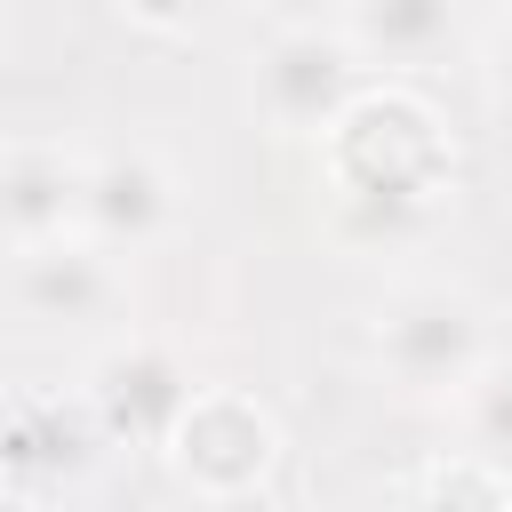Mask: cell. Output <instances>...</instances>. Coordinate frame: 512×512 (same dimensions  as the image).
<instances>
[{"label":"cell","instance_id":"1","mask_svg":"<svg viewBox=\"0 0 512 512\" xmlns=\"http://www.w3.org/2000/svg\"><path fill=\"white\" fill-rule=\"evenodd\" d=\"M320 144H328L336 216H344L352 240L424 232L432 208L448 200V176H456L448 128H440L432 104H416L408 88H360L352 112H344Z\"/></svg>","mask_w":512,"mask_h":512},{"label":"cell","instance_id":"2","mask_svg":"<svg viewBox=\"0 0 512 512\" xmlns=\"http://www.w3.org/2000/svg\"><path fill=\"white\" fill-rule=\"evenodd\" d=\"M176 480L208 504H232V496H256L264 472L280 464V424L256 392H232V384H200L192 408L176 416V432L160 440Z\"/></svg>","mask_w":512,"mask_h":512},{"label":"cell","instance_id":"3","mask_svg":"<svg viewBox=\"0 0 512 512\" xmlns=\"http://www.w3.org/2000/svg\"><path fill=\"white\" fill-rule=\"evenodd\" d=\"M376 360L400 392H464V376L488 360V320L456 288H408L376 320Z\"/></svg>","mask_w":512,"mask_h":512},{"label":"cell","instance_id":"4","mask_svg":"<svg viewBox=\"0 0 512 512\" xmlns=\"http://www.w3.org/2000/svg\"><path fill=\"white\" fill-rule=\"evenodd\" d=\"M360 56L344 48V32H320V24H288L272 32V48L256 56V112L272 128H296V136H328L352 96H360Z\"/></svg>","mask_w":512,"mask_h":512},{"label":"cell","instance_id":"5","mask_svg":"<svg viewBox=\"0 0 512 512\" xmlns=\"http://www.w3.org/2000/svg\"><path fill=\"white\" fill-rule=\"evenodd\" d=\"M192 368L160 344V336H128V344H112L96 368H88V384H80V400H88V416L104 424V440H144V448H160L168 432H176V416L192 408Z\"/></svg>","mask_w":512,"mask_h":512},{"label":"cell","instance_id":"6","mask_svg":"<svg viewBox=\"0 0 512 512\" xmlns=\"http://www.w3.org/2000/svg\"><path fill=\"white\" fill-rule=\"evenodd\" d=\"M104 448H112V440H104V424L88 416L80 392H72V400H64V392L16 400V408L0 416V472H8V488H24V496H48V488L88 480Z\"/></svg>","mask_w":512,"mask_h":512},{"label":"cell","instance_id":"7","mask_svg":"<svg viewBox=\"0 0 512 512\" xmlns=\"http://www.w3.org/2000/svg\"><path fill=\"white\" fill-rule=\"evenodd\" d=\"M168 224H176V184H168V168L152 152H104V160H88L80 240H96L104 256H120V248H152Z\"/></svg>","mask_w":512,"mask_h":512},{"label":"cell","instance_id":"8","mask_svg":"<svg viewBox=\"0 0 512 512\" xmlns=\"http://www.w3.org/2000/svg\"><path fill=\"white\" fill-rule=\"evenodd\" d=\"M8 296H16L24 320H104L120 304V264L96 240L64 232V240H40V248H16Z\"/></svg>","mask_w":512,"mask_h":512},{"label":"cell","instance_id":"9","mask_svg":"<svg viewBox=\"0 0 512 512\" xmlns=\"http://www.w3.org/2000/svg\"><path fill=\"white\" fill-rule=\"evenodd\" d=\"M80 184L88 160L64 144H8L0 152V240L8 248H40L80 232Z\"/></svg>","mask_w":512,"mask_h":512},{"label":"cell","instance_id":"10","mask_svg":"<svg viewBox=\"0 0 512 512\" xmlns=\"http://www.w3.org/2000/svg\"><path fill=\"white\" fill-rule=\"evenodd\" d=\"M456 40V0H344V48L360 64H432Z\"/></svg>","mask_w":512,"mask_h":512},{"label":"cell","instance_id":"11","mask_svg":"<svg viewBox=\"0 0 512 512\" xmlns=\"http://www.w3.org/2000/svg\"><path fill=\"white\" fill-rule=\"evenodd\" d=\"M456 416H464V440H472V456H488V464H512V360H480L472 376H464V392H456Z\"/></svg>","mask_w":512,"mask_h":512},{"label":"cell","instance_id":"12","mask_svg":"<svg viewBox=\"0 0 512 512\" xmlns=\"http://www.w3.org/2000/svg\"><path fill=\"white\" fill-rule=\"evenodd\" d=\"M416 504L424 512H512V472L488 464V456H472V448H456L448 464L424 472Z\"/></svg>","mask_w":512,"mask_h":512},{"label":"cell","instance_id":"13","mask_svg":"<svg viewBox=\"0 0 512 512\" xmlns=\"http://www.w3.org/2000/svg\"><path fill=\"white\" fill-rule=\"evenodd\" d=\"M136 24H152V32H192V24H208V16H224L232 0H120Z\"/></svg>","mask_w":512,"mask_h":512},{"label":"cell","instance_id":"14","mask_svg":"<svg viewBox=\"0 0 512 512\" xmlns=\"http://www.w3.org/2000/svg\"><path fill=\"white\" fill-rule=\"evenodd\" d=\"M488 88L512 104V16L496 24V40H488Z\"/></svg>","mask_w":512,"mask_h":512},{"label":"cell","instance_id":"15","mask_svg":"<svg viewBox=\"0 0 512 512\" xmlns=\"http://www.w3.org/2000/svg\"><path fill=\"white\" fill-rule=\"evenodd\" d=\"M384 512H424V504H416V496H400V504H384Z\"/></svg>","mask_w":512,"mask_h":512},{"label":"cell","instance_id":"16","mask_svg":"<svg viewBox=\"0 0 512 512\" xmlns=\"http://www.w3.org/2000/svg\"><path fill=\"white\" fill-rule=\"evenodd\" d=\"M0 48H8V16H0Z\"/></svg>","mask_w":512,"mask_h":512},{"label":"cell","instance_id":"17","mask_svg":"<svg viewBox=\"0 0 512 512\" xmlns=\"http://www.w3.org/2000/svg\"><path fill=\"white\" fill-rule=\"evenodd\" d=\"M504 472H512V464H504Z\"/></svg>","mask_w":512,"mask_h":512}]
</instances>
